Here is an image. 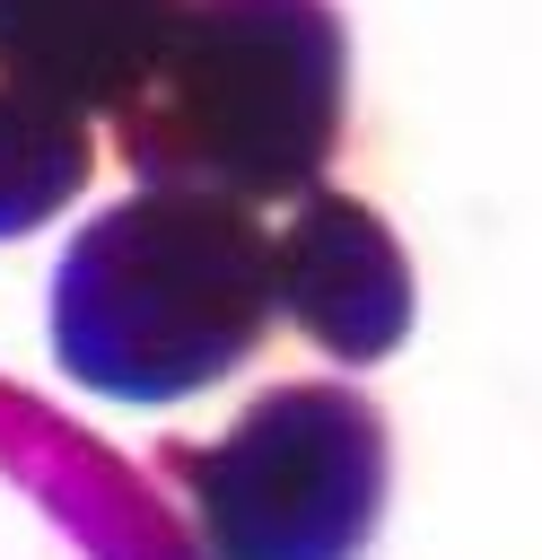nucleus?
<instances>
[{
  "instance_id": "423d86ee",
  "label": "nucleus",
  "mask_w": 542,
  "mask_h": 560,
  "mask_svg": "<svg viewBox=\"0 0 542 560\" xmlns=\"http://www.w3.org/2000/svg\"><path fill=\"white\" fill-rule=\"evenodd\" d=\"M87 175H96L87 114H70V105L26 96V88L0 79V245L52 228L87 192Z\"/></svg>"
},
{
  "instance_id": "f257e3e1",
  "label": "nucleus",
  "mask_w": 542,
  "mask_h": 560,
  "mask_svg": "<svg viewBox=\"0 0 542 560\" xmlns=\"http://www.w3.org/2000/svg\"><path fill=\"white\" fill-rule=\"evenodd\" d=\"M271 228L192 184H140L52 262V359L105 402H184L271 332Z\"/></svg>"
},
{
  "instance_id": "39448f33",
  "label": "nucleus",
  "mask_w": 542,
  "mask_h": 560,
  "mask_svg": "<svg viewBox=\"0 0 542 560\" xmlns=\"http://www.w3.org/2000/svg\"><path fill=\"white\" fill-rule=\"evenodd\" d=\"M175 18L184 0H0V79L87 122L122 114L149 88Z\"/></svg>"
},
{
  "instance_id": "f03ea898",
  "label": "nucleus",
  "mask_w": 542,
  "mask_h": 560,
  "mask_svg": "<svg viewBox=\"0 0 542 560\" xmlns=\"http://www.w3.org/2000/svg\"><path fill=\"white\" fill-rule=\"evenodd\" d=\"M350 35L332 0H184L149 88L114 114L140 184L227 192L245 210L315 192L341 149Z\"/></svg>"
},
{
  "instance_id": "7ed1b4c3",
  "label": "nucleus",
  "mask_w": 542,
  "mask_h": 560,
  "mask_svg": "<svg viewBox=\"0 0 542 560\" xmlns=\"http://www.w3.org/2000/svg\"><path fill=\"white\" fill-rule=\"evenodd\" d=\"M175 464L210 560H358L385 508V420L350 385H271Z\"/></svg>"
},
{
  "instance_id": "20e7f679",
  "label": "nucleus",
  "mask_w": 542,
  "mask_h": 560,
  "mask_svg": "<svg viewBox=\"0 0 542 560\" xmlns=\"http://www.w3.org/2000/svg\"><path fill=\"white\" fill-rule=\"evenodd\" d=\"M271 306L341 368H367L411 332V262L367 201L315 184L271 236Z\"/></svg>"
}]
</instances>
